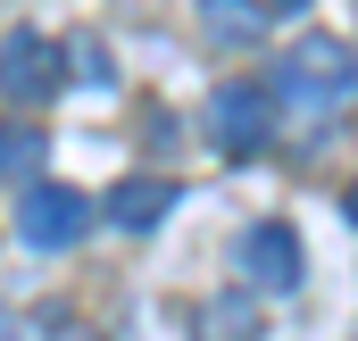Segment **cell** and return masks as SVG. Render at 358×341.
<instances>
[{"label": "cell", "mask_w": 358, "mask_h": 341, "mask_svg": "<svg viewBox=\"0 0 358 341\" xmlns=\"http://www.w3.org/2000/svg\"><path fill=\"white\" fill-rule=\"evenodd\" d=\"M259 25H267V8H259V0H200V34H208L217 50L259 42Z\"/></svg>", "instance_id": "cell-7"}, {"label": "cell", "mask_w": 358, "mask_h": 341, "mask_svg": "<svg viewBox=\"0 0 358 341\" xmlns=\"http://www.w3.org/2000/svg\"><path fill=\"white\" fill-rule=\"evenodd\" d=\"M0 333H8V317H0Z\"/></svg>", "instance_id": "cell-11"}, {"label": "cell", "mask_w": 358, "mask_h": 341, "mask_svg": "<svg viewBox=\"0 0 358 341\" xmlns=\"http://www.w3.org/2000/svg\"><path fill=\"white\" fill-rule=\"evenodd\" d=\"M275 92L300 100V108H325V100L358 92V50L334 42V34H300V42L283 50V67H275Z\"/></svg>", "instance_id": "cell-1"}, {"label": "cell", "mask_w": 358, "mask_h": 341, "mask_svg": "<svg viewBox=\"0 0 358 341\" xmlns=\"http://www.w3.org/2000/svg\"><path fill=\"white\" fill-rule=\"evenodd\" d=\"M167 208H176V175H125L108 191V225H125V233H150Z\"/></svg>", "instance_id": "cell-6"}, {"label": "cell", "mask_w": 358, "mask_h": 341, "mask_svg": "<svg viewBox=\"0 0 358 341\" xmlns=\"http://www.w3.org/2000/svg\"><path fill=\"white\" fill-rule=\"evenodd\" d=\"M42 167V133H0V175H34Z\"/></svg>", "instance_id": "cell-9"}, {"label": "cell", "mask_w": 358, "mask_h": 341, "mask_svg": "<svg viewBox=\"0 0 358 341\" xmlns=\"http://www.w3.org/2000/svg\"><path fill=\"white\" fill-rule=\"evenodd\" d=\"M192 341H259V308H242V300H200V308H192Z\"/></svg>", "instance_id": "cell-8"}, {"label": "cell", "mask_w": 358, "mask_h": 341, "mask_svg": "<svg viewBox=\"0 0 358 341\" xmlns=\"http://www.w3.org/2000/svg\"><path fill=\"white\" fill-rule=\"evenodd\" d=\"M0 92L8 100H42V92H59V42H42V34H8L0 42Z\"/></svg>", "instance_id": "cell-5"}, {"label": "cell", "mask_w": 358, "mask_h": 341, "mask_svg": "<svg viewBox=\"0 0 358 341\" xmlns=\"http://www.w3.org/2000/svg\"><path fill=\"white\" fill-rule=\"evenodd\" d=\"M84 225H92V200L67 191V183H34V191L17 200V233H25L34 250H76Z\"/></svg>", "instance_id": "cell-2"}, {"label": "cell", "mask_w": 358, "mask_h": 341, "mask_svg": "<svg viewBox=\"0 0 358 341\" xmlns=\"http://www.w3.org/2000/svg\"><path fill=\"white\" fill-rule=\"evenodd\" d=\"M267 125H275V108H267V92H259V84H225L217 100H208V142H217L225 159L259 150V142H267Z\"/></svg>", "instance_id": "cell-3"}, {"label": "cell", "mask_w": 358, "mask_h": 341, "mask_svg": "<svg viewBox=\"0 0 358 341\" xmlns=\"http://www.w3.org/2000/svg\"><path fill=\"white\" fill-rule=\"evenodd\" d=\"M350 217H358V183H350Z\"/></svg>", "instance_id": "cell-10"}, {"label": "cell", "mask_w": 358, "mask_h": 341, "mask_svg": "<svg viewBox=\"0 0 358 341\" xmlns=\"http://www.w3.org/2000/svg\"><path fill=\"white\" fill-rule=\"evenodd\" d=\"M234 266H242L259 291H292V283H300V242H292V225H283V217L250 225V233L234 242Z\"/></svg>", "instance_id": "cell-4"}]
</instances>
